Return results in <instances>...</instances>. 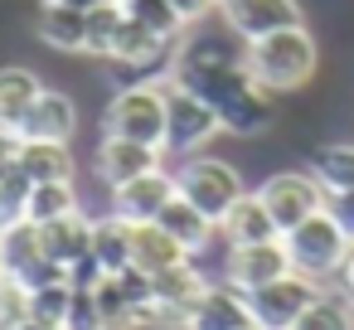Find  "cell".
<instances>
[{
	"mask_svg": "<svg viewBox=\"0 0 354 330\" xmlns=\"http://www.w3.org/2000/svg\"><path fill=\"white\" fill-rule=\"evenodd\" d=\"M175 194H180L175 170L160 165V170H151V175H136L131 185H117V190H112V214L127 219V223H156L160 209H165Z\"/></svg>",
	"mask_w": 354,
	"mask_h": 330,
	"instance_id": "cell-13",
	"label": "cell"
},
{
	"mask_svg": "<svg viewBox=\"0 0 354 330\" xmlns=\"http://www.w3.org/2000/svg\"><path fill=\"white\" fill-rule=\"evenodd\" d=\"M218 6H223V0H218Z\"/></svg>",
	"mask_w": 354,
	"mask_h": 330,
	"instance_id": "cell-43",
	"label": "cell"
},
{
	"mask_svg": "<svg viewBox=\"0 0 354 330\" xmlns=\"http://www.w3.org/2000/svg\"><path fill=\"white\" fill-rule=\"evenodd\" d=\"M127 6V15L141 25V30H151L156 39H165V44H185V20L175 15V6L170 0H122Z\"/></svg>",
	"mask_w": 354,
	"mask_h": 330,
	"instance_id": "cell-29",
	"label": "cell"
},
{
	"mask_svg": "<svg viewBox=\"0 0 354 330\" xmlns=\"http://www.w3.org/2000/svg\"><path fill=\"white\" fill-rule=\"evenodd\" d=\"M15 330H64V325H54V320H39V315H25Z\"/></svg>",
	"mask_w": 354,
	"mask_h": 330,
	"instance_id": "cell-37",
	"label": "cell"
},
{
	"mask_svg": "<svg viewBox=\"0 0 354 330\" xmlns=\"http://www.w3.org/2000/svg\"><path fill=\"white\" fill-rule=\"evenodd\" d=\"M189 262V253L160 228V223H131V267L146 272V277H160L170 267Z\"/></svg>",
	"mask_w": 354,
	"mask_h": 330,
	"instance_id": "cell-17",
	"label": "cell"
},
{
	"mask_svg": "<svg viewBox=\"0 0 354 330\" xmlns=\"http://www.w3.org/2000/svg\"><path fill=\"white\" fill-rule=\"evenodd\" d=\"M102 136H127V141H141V146H160L165 141V78L117 88L102 107Z\"/></svg>",
	"mask_w": 354,
	"mask_h": 330,
	"instance_id": "cell-4",
	"label": "cell"
},
{
	"mask_svg": "<svg viewBox=\"0 0 354 330\" xmlns=\"http://www.w3.org/2000/svg\"><path fill=\"white\" fill-rule=\"evenodd\" d=\"M243 330H262V325H257V320H252V325H243Z\"/></svg>",
	"mask_w": 354,
	"mask_h": 330,
	"instance_id": "cell-41",
	"label": "cell"
},
{
	"mask_svg": "<svg viewBox=\"0 0 354 330\" xmlns=\"http://www.w3.org/2000/svg\"><path fill=\"white\" fill-rule=\"evenodd\" d=\"M286 272H296V267H291V253H286L281 238L243 243V248H228V257H223V277L233 286H243V291H257V286H267V282H277Z\"/></svg>",
	"mask_w": 354,
	"mask_h": 330,
	"instance_id": "cell-12",
	"label": "cell"
},
{
	"mask_svg": "<svg viewBox=\"0 0 354 330\" xmlns=\"http://www.w3.org/2000/svg\"><path fill=\"white\" fill-rule=\"evenodd\" d=\"M281 243H286V253H291V267L301 272V277H310V282H339V272H344V262H349V233L335 223V214L330 209H315L310 219H301L296 228H286L281 233Z\"/></svg>",
	"mask_w": 354,
	"mask_h": 330,
	"instance_id": "cell-3",
	"label": "cell"
},
{
	"mask_svg": "<svg viewBox=\"0 0 354 330\" xmlns=\"http://www.w3.org/2000/svg\"><path fill=\"white\" fill-rule=\"evenodd\" d=\"M156 223H160V228H165V233H170V238L189 253V257H199V253L209 248V238L218 233V223H214L209 214H199L185 194H175V199L160 209V219H156Z\"/></svg>",
	"mask_w": 354,
	"mask_h": 330,
	"instance_id": "cell-19",
	"label": "cell"
},
{
	"mask_svg": "<svg viewBox=\"0 0 354 330\" xmlns=\"http://www.w3.org/2000/svg\"><path fill=\"white\" fill-rule=\"evenodd\" d=\"M325 209L335 214V223L349 233V243H354V190H344V194H330L325 199Z\"/></svg>",
	"mask_w": 354,
	"mask_h": 330,
	"instance_id": "cell-34",
	"label": "cell"
},
{
	"mask_svg": "<svg viewBox=\"0 0 354 330\" xmlns=\"http://www.w3.org/2000/svg\"><path fill=\"white\" fill-rule=\"evenodd\" d=\"M6 277H10V272H6V257H0V282H6Z\"/></svg>",
	"mask_w": 354,
	"mask_h": 330,
	"instance_id": "cell-40",
	"label": "cell"
},
{
	"mask_svg": "<svg viewBox=\"0 0 354 330\" xmlns=\"http://www.w3.org/2000/svg\"><path fill=\"white\" fill-rule=\"evenodd\" d=\"M64 330H102V311H97L93 286H73V301H68Z\"/></svg>",
	"mask_w": 354,
	"mask_h": 330,
	"instance_id": "cell-32",
	"label": "cell"
},
{
	"mask_svg": "<svg viewBox=\"0 0 354 330\" xmlns=\"http://www.w3.org/2000/svg\"><path fill=\"white\" fill-rule=\"evenodd\" d=\"M83 204H78V190H73V180H49V185H30V194H25V219L30 223H54V219H64V214H78Z\"/></svg>",
	"mask_w": 354,
	"mask_h": 330,
	"instance_id": "cell-24",
	"label": "cell"
},
{
	"mask_svg": "<svg viewBox=\"0 0 354 330\" xmlns=\"http://www.w3.org/2000/svg\"><path fill=\"white\" fill-rule=\"evenodd\" d=\"M0 257H6V272H10V277H20L30 262L49 257V253H44V238H39V223H30V219L10 223L6 233H0Z\"/></svg>",
	"mask_w": 354,
	"mask_h": 330,
	"instance_id": "cell-27",
	"label": "cell"
},
{
	"mask_svg": "<svg viewBox=\"0 0 354 330\" xmlns=\"http://www.w3.org/2000/svg\"><path fill=\"white\" fill-rule=\"evenodd\" d=\"M175 185H180V194L199 209V214H209L214 223H223V214L248 194V185H243V175L228 165V161H218V156H185L180 161V170H175Z\"/></svg>",
	"mask_w": 354,
	"mask_h": 330,
	"instance_id": "cell-5",
	"label": "cell"
},
{
	"mask_svg": "<svg viewBox=\"0 0 354 330\" xmlns=\"http://www.w3.org/2000/svg\"><path fill=\"white\" fill-rule=\"evenodd\" d=\"M257 194H262V204H267V214H272V223L286 233V228H296L301 219H310L315 209H325V185L310 175V170H277V175H267L262 185H257Z\"/></svg>",
	"mask_w": 354,
	"mask_h": 330,
	"instance_id": "cell-7",
	"label": "cell"
},
{
	"mask_svg": "<svg viewBox=\"0 0 354 330\" xmlns=\"http://www.w3.org/2000/svg\"><path fill=\"white\" fill-rule=\"evenodd\" d=\"M15 151H20V136H15L10 127H0V170L15 161Z\"/></svg>",
	"mask_w": 354,
	"mask_h": 330,
	"instance_id": "cell-36",
	"label": "cell"
},
{
	"mask_svg": "<svg viewBox=\"0 0 354 330\" xmlns=\"http://www.w3.org/2000/svg\"><path fill=\"white\" fill-rule=\"evenodd\" d=\"M339 286L354 291V248H349V262H344V272H339Z\"/></svg>",
	"mask_w": 354,
	"mask_h": 330,
	"instance_id": "cell-39",
	"label": "cell"
},
{
	"mask_svg": "<svg viewBox=\"0 0 354 330\" xmlns=\"http://www.w3.org/2000/svg\"><path fill=\"white\" fill-rule=\"evenodd\" d=\"M218 233H223V243H228V248H243V243H272V238H281V228L272 223V214H267V204H262V194H257V190H248V194L223 214Z\"/></svg>",
	"mask_w": 354,
	"mask_h": 330,
	"instance_id": "cell-16",
	"label": "cell"
},
{
	"mask_svg": "<svg viewBox=\"0 0 354 330\" xmlns=\"http://www.w3.org/2000/svg\"><path fill=\"white\" fill-rule=\"evenodd\" d=\"M214 136H223L218 112L204 98H194L189 88H180L175 78H165V141H160V151L185 161V156H199Z\"/></svg>",
	"mask_w": 354,
	"mask_h": 330,
	"instance_id": "cell-6",
	"label": "cell"
},
{
	"mask_svg": "<svg viewBox=\"0 0 354 330\" xmlns=\"http://www.w3.org/2000/svg\"><path fill=\"white\" fill-rule=\"evenodd\" d=\"M54 6H68V10H83V15H88V10L107 6V0H54Z\"/></svg>",
	"mask_w": 354,
	"mask_h": 330,
	"instance_id": "cell-38",
	"label": "cell"
},
{
	"mask_svg": "<svg viewBox=\"0 0 354 330\" xmlns=\"http://www.w3.org/2000/svg\"><path fill=\"white\" fill-rule=\"evenodd\" d=\"M170 6H175V15H180V20L194 30L199 20H209V15L218 10V0H170Z\"/></svg>",
	"mask_w": 354,
	"mask_h": 330,
	"instance_id": "cell-35",
	"label": "cell"
},
{
	"mask_svg": "<svg viewBox=\"0 0 354 330\" xmlns=\"http://www.w3.org/2000/svg\"><path fill=\"white\" fill-rule=\"evenodd\" d=\"M15 165L25 170V180H30V185L73 180V151H68V141H20Z\"/></svg>",
	"mask_w": 354,
	"mask_h": 330,
	"instance_id": "cell-21",
	"label": "cell"
},
{
	"mask_svg": "<svg viewBox=\"0 0 354 330\" xmlns=\"http://www.w3.org/2000/svg\"><path fill=\"white\" fill-rule=\"evenodd\" d=\"M243 325H252V306H248V291L233 286L228 277L209 282L185 320V330H243Z\"/></svg>",
	"mask_w": 354,
	"mask_h": 330,
	"instance_id": "cell-14",
	"label": "cell"
},
{
	"mask_svg": "<svg viewBox=\"0 0 354 330\" xmlns=\"http://www.w3.org/2000/svg\"><path fill=\"white\" fill-rule=\"evenodd\" d=\"M35 35H39V44H49L59 54H83L88 49V15L44 0L39 15H35Z\"/></svg>",
	"mask_w": 354,
	"mask_h": 330,
	"instance_id": "cell-18",
	"label": "cell"
},
{
	"mask_svg": "<svg viewBox=\"0 0 354 330\" xmlns=\"http://www.w3.org/2000/svg\"><path fill=\"white\" fill-rule=\"evenodd\" d=\"M68 301H73V282H49V286L30 291V315L64 325V315H68Z\"/></svg>",
	"mask_w": 354,
	"mask_h": 330,
	"instance_id": "cell-31",
	"label": "cell"
},
{
	"mask_svg": "<svg viewBox=\"0 0 354 330\" xmlns=\"http://www.w3.org/2000/svg\"><path fill=\"white\" fill-rule=\"evenodd\" d=\"M170 78H175L180 88H189L194 98H204V102L218 112V127H223L228 136L252 141V136H267V131H272V122H277L272 93L248 73L243 49L233 54L223 39L180 44Z\"/></svg>",
	"mask_w": 354,
	"mask_h": 330,
	"instance_id": "cell-1",
	"label": "cell"
},
{
	"mask_svg": "<svg viewBox=\"0 0 354 330\" xmlns=\"http://www.w3.org/2000/svg\"><path fill=\"white\" fill-rule=\"evenodd\" d=\"M25 315H30V291L15 277H6L0 282V330H15Z\"/></svg>",
	"mask_w": 354,
	"mask_h": 330,
	"instance_id": "cell-33",
	"label": "cell"
},
{
	"mask_svg": "<svg viewBox=\"0 0 354 330\" xmlns=\"http://www.w3.org/2000/svg\"><path fill=\"white\" fill-rule=\"evenodd\" d=\"M25 194H30V180H25V170L10 161L6 170H0V233L25 219Z\"/></svg>",
	"mask_w": 354,
	"mask_h": 330,
	"instance_id": "cell-30",
	"label": "cell"
},
{
	"mask_svg": "<svg viewBox=\"0 0 354 330\" xmlns=\"http://www.w3.org/2000/svg\"><path fill=\"white\" fill-rule=\"evenodd\" d=\"M218 20H223V30H228L238 44H248V39H262V35H272V30L301 25L306 15H301L296 0H223V6H218Z\"/></svg>",
	"mask_w": 354,
	"mask_h": 330,
	"instance_id": "cell-10",
	"label": "cell"
},
{
	"mask_svg": "<svg viewBox=\"0 0 354 330\" xmlns=\"http://www.w3.org/2000/svg\"><path fill=\"white\" fill-rule=\"evenodd\" d=\"M315 296H320V282H310V277H301V272H286V277H277V282L248 291V306H252V320H257L262 330H291V325L301 320V311H306Z\"/></svg>",
	"mask_w": 354,
	"mask_h": 330,
	"instance_id": "cell-9",
	"label": "cell"
},
{
	"mask_svg": "<svg viewBox=\"0 0 354 330\" xmlns=\"http://www.w3.org/2000/svg\"><path fill=\"white\" fill-rule=\"evenodd\" d=\"M349 301H354V291H349Z\"/></svg>",
	"mask_w": 354,
	"mask_h": 330,
	"instance_id": "cell-42",
	"label": "cell"
},
{
	"mask_svg": "<svg viewBox=\"0 0 354 330\" xmlns=\"http://www.w3.org/2000/svg\"><path fill=\"white\" fill-rule=\"evenodd\" d=\"M39 238H44V253L54 257V262H64V267H73V262H83L88 253H93V219L78 209V214H64V219H54V223H39Z\"/></svg>",
	"mask_w": 354,
	"mask_h": 330,
	"instance_id": "cell-20",
	"label": "cell"
},
{
	"mask_svg": "<svg viewBox=\"0 0 354 330\" xmlns=\"http://www.w3.org/2000/svg\"><path fill=\"white\" fill-rule=\"evenodd\" d=\"M20 141H73L78 136V102L59 88H44L35 98V107L25 112V122L15 127Z\"/></svg>",
	"mask_w": 354,
	"mask_h": 330,
	"instance_id": "cell-15",
	"label": "cell"
},
{
	"mask_svg": "<svg viewBox=\"0 0 354 330\" xmlns=\"http://www.w3.org/2000/svg\"><path fill=\"white\" fill-rule=\"evenodd\" d=\"M165 165V151L160 146H141V141H127V136H102L97 141V156H93V170L107 190L117 185H131L136 175H151Z\"/></svg>",
	"mask_w": 354,
	"mask_h": 330,
	"instance_id": "cell-11",
	"label": "cell"
},
{
	"mask_svg": "<svg viewBox=\"0 0 354 330\" xmlns=\"http://www.w3.org/2000/svg\"><path fill=\"white\" fill-rule=\"evenodd\" d=\"M122 25H127V6L122 0H107V6H97V10H88V59H112V49H117V39H122Z\"/></svg>",
	"mask_w": 354,
	"mask_h": 330,
	"instance_id": "cell-28",
	"label": "cell"
},
{
	"mask_svg": "<svg viewBox=\"0 0 354 330\" xmlns=\"http://www.w3.org/2000/svg\"><path fill=\"white\" fill-rule=\"evenodd\" d=\"M93 257H97L102 277H112V272H127V267H131V223H127V219H117L112 209H107L102 219H93Z\"/></svg>",
	"mask_w": 354,
	"mask_h": 330,
	"instance_id": "cell-23",
	"label": "cell"
},
{
	"mask_svg": "<svg viewBox=\"0 0 354 330\" xmlns=\"http://www.w3.org/2000/svg\"><path fill=\"white\" fill-rule=\"evenodd\" d=\"M204 286H209V277L194 267V257L160 272V277H151V330H185V320H189Z\"/></svg>",
	"mask_w": 354,
	"mask_h": 330,
	"instance_id": "cell-8",
	"label": "cell"
},
{
	"mask_svg": "<svg viewBox=\"0 0 354 330\" xmlns=\"http://www.w3.org/2000/svg\"><path fill=\"white\" fill-rule=\"evenodd\" d=\"M243 64L248 73L277 98V93H301L310 78H315V64H320V44L315 35L301 25H286V30H272L262 39H248L243 44Z\"/></svg>",
	"mask_w": 354,
	"mask_h": 330,
	"instance_id": "cell-2",
	"label": "cell"
},
{
	"mask_svg": "<svg viewBox=\"0 0 354 330\" xmlns=\"http://www.w3.org/2000/svg\"><path fill=\"white\" fill-rule=\"evenodd\" d=\"M291 330H354V301H349V291H325L320 286V296L301 311V320Z\"/></svg>",
	"mask_w": 354,
	"mask_h": 330,
	"instance_id": "cell-26",
	"label": "cell"
},
{
	"mask_svg": "<svg viewBox=\"0 0 354 330\" xmlns=\"http://www.w3.org/2000/svg\"><path fill=\"white\" fill-rule=\"evenodd\" d=\"M44 93V83H39V73L35 68H25V64H6L0 68V127H20L25 122V112L35 107V98Z\"/></svg>",
	"mask_w": 354,
	"mask_h": 330,
	"instance_id": "cell-22",
	"label": "cell"
},
{
	"mask_svg": "<svg viewBox=\"0 0 354 330\" xmlns=\"http://www.w3.org/2000/svg\"><path fill=\"white\" fill-rule=\"evenodd\" d=\"M310 175L325 185V194L354 190V141H330L310 156Z\"/></svg>",
	"mask_w": 354,
	"mask_h": 330,
	"instance_id": "cell-25",
	"label": "cell"
}]
</instances>
